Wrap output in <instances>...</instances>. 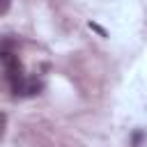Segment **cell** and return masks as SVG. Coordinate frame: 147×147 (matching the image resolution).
Wrapping results in <instances>:
<instances>
[{"instance_id":"obj_1","label":"cell","mask_w":147,"mask_h":147,"mask_svg":"<svg viewBox=\"0 0 147 147\" xmlns=\"http://www.w3.org/2000/svg\"><path fill=\"white\" fill-rule=\"evenodd\" d=\"M41 80H37V78H25V76H21V78H16L14 83H11V90H14V94H21V96H34V94H39L41 92Z\"/></svg>"},{"instance_id":"obj_2","label":"cell","mask_w":147,"mask_h":147,"mask_svg":"<svg viewBox=\"0 0 147 147\" xmlns=\"http://www.w3.org/2000/svg\"><path fill=\"white\" fill-rule=\"evenodd\" d=\"M0 64L5 67V71H7V76H9L11 83L23 76V74H21V60H18L16 53H11V51H0Z\"/></svg>"},{"instance_id":"obj_3","label":"cell","mask_w":147,"mask_h":147,"mask_svg":"<svg viewBox=\"0 0 147 147\" xmlns=\"http://www.w3.org/2000/svg\"><path fill=\"white\" fill-rule=\"evenodd\" d=\"M9 5H11V0H0V14H5L9 9Z\"/></svg>"},{"instance_id":"obj_4","label":"cell","mask_w":147,"mask_h":147,"mask_svg":"<svg viewBox=\"0 0 147 147\" xmlns=\"http://www.w3.org/2000/svg\"><path fill=\"white\" fill-rule=\"evenodd\" d=\"M90 28H92V30H96V32H99L101 37H106V30H103L101 25H96V23H90Z\"/></svg>"},{"instance_id":"obj_5","label":"cell","mask_w":147,"mask_h":147,"mask_svg":"<svg viewBox=\"0 0 147 147\" xmlns=\"http://www.w3.org/2000/svg\"><path fill=\"white\" fill-rule=\"evenodd\" d=\"M5 124H7V115L0 113V136H2V131H5Z\"/></svg>"}]
</instances>
